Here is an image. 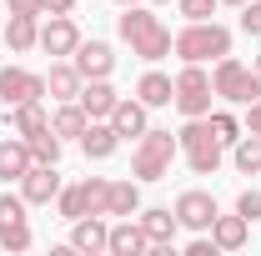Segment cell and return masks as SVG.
<instances>
[{
    "label": "cell",
    "mask_w": 261,
    "mask_h": 256,
    "mask_svg": "<svg viewBox=\"0 0 261 256\" xmlns=\"http://www.w3.org/2000/svg\"><path fill=\"white\" fill-rule=\"evenodd\" d=\"M116 31H121V40L130 45V56H141V61L156 65V61L171 56V25H166L156 10H146V5H121Z\"/></svg>",
    "instance_id": "obj_1"
},
{
    "label": "cell",
    "mask_w": 261,
    "mask_h": 256,
    "mask_svg": "<svg viewBox=\"0 0 261 256\" xmlns=\"http://www.w3.org/2000/svg\"><path fill=\"white\" fill-rule=\"evenodd\" d=\"M171 50L181 56V65H206L231 56V31L221 20H186L181 31L171 35Z\"/></svg>",
    "instance_id": "obj_2"
},
{
    "label": "cell",
    "mask_w": 261,
    "mask_h": 256,
    "mask_svg": "<svg viewBox=\"0 0 261 256\" xmlns=\"http://www.w3.org/2000/svg\"><path fill=\"white\" fill-rule=\"evenodd\" d=\"M176 141H181V156H186V166H191L196 176H216L221 171L226 146H221V136L211 131L206 116H186V126L176 131Z\"/></svg>",
    "instance_id": "obj_3"
},
{
    "label": "cell",
    "mask_w": 261,
    "mask_h": 256,
    "mask_svg": "<svg viewBox=\"0 0 261 256\" xmlns=\"http://www.w3.org/2000/svg\"><path fill=\"white\" fill-rule=\"evenodd\" d=\"M176 156H181V141H176L171 131L151 126L141 141H136V151H130V176H136V181H166Z\"/></svg>",
    "instance_id": "obj_4"
},
{
    "label": "cell",
    "mask_w": 261,
    "mask_h": 256,
    "mask_svg": "<svg viewBox=\"0 0 261 256\" xmlns=\"http://www.w3.org/2000/svg\"><path fill=\"white\" fill-rule=\"evenodd\" d=\"M211 91H216V100H226V106H251V100L261 96V75L246 61L221 56L216 70H211Z\"/></svg>",
    "instance_id": "obj_5"
},
{
    "label": "cell",
    "mask_w": 261,
    "mask_h": 256,
    "mask_svg": "<svg viewBox=\"0 0 261 256\" xmlns=\"http://www.w3.org/2000/svg\"><path fill=\"white\" fill-rule=\"evenodd\" d=\"M171 81H176V96H171V106H176L181 116H211V100H216V91H211V70H206V65H181Z\"/></svg>",
    "instance_id": "obj_6"
},
{
    "label": "cell",
    "mask_w": 261,
    "mask_h": 256,
    "mask_svg": "<svg viewBox=\"0 0 261 256\" xmlns=\"http://www.w3.org/2000/svg\"><path fill=\"white\" fill-rule=\"evenodd\" d=\"M0 100H5V106L45 100V75H40V70H25V65H5V70H0Z\"/></svg>",
    "instance_id": "obj_7"
},
{
    "label": "cell",
    "mask_w": 261,
    "mask_h": 256,
    "mask_svg": "<svg viewBox=\"0 0 261 256\" xmlns=\"http://www.w3.org/2000/svg\"><path fill=\"white\" fill-rule=\"evenodd\" d=\"M136 221L146 226L151 251H156V256H171V241H176V231H181V221H176V211H171V206H141V211H136Z\"/></svg>",
    "instance_id": "obj_8"
},
{
    "label": "cell",
    "mask_w": 261,
    "mask_h": 256,
    "mask_svg": "<svg viewBox=\"0 0 261 256\" xmlns=\"http://www.w3.org/2000/svg\"><path fill=\"white\" fill-rule=\"evenodd\" d=\"M111 246V221L100 216V211H86V216H75L70 221V251H86V256H96Z\"/></svg>",
    "instance_id": "obj_9"
},
{
    "label": "cell",
    "mask_w": 261,
    "mask_h": 256,
    "mask_svg": "<svg viewBox=\"0 0 261 256\" xmlns=\"http://www.w3.org/2000/svg\"><path fill=\"white\" fill-rule=\"evenodd\" d=\"M171 211H176V221L186 226V231H211V221H216V196L211 191H181Z\"/></svg>",
    "instance_id": "obj_10"
},
{
    "label": "cell",
    "mask_w": 261,
    "mask_h": 256,
    "mask_svg": "<svg viewBox=\"0 0 261 256\" xmlns=\"http://www.w3.org/2000/svg\"><path fill=\"white\" fill-rule=\"evenodd\" d=\"M81 40H86V35H81V25H75L70 15H50V20L40 25V50H45V56H61L65 61V56H75Z\"/></svg>",
    "instance_id": "obj_11"
},
{
    "label": "cell",
    "mask_w": 261,
    "mask_h": 256,
    "mask_svg": "<svg viewBox=\"0 0 261 256\" xmlns=\"http://www.w3.org/2000/svg\"><path fill=\"white\" fill-rule=\"evenodd\" d=\"M70 61H75V70H81L86 81H106V75L116 70V50H111V40H81Z\"/></svg>",
    "instance_id": "obj_12"
},
{
    "label": "cell",
    "mask_w": 261,
    "mask_h": 256,
    "mask_svg": "<svg viewBox=\"0 0 261 256\" xmlns=\"http://www.w3.org/2000/svg\"><path fill=\"white\" fill-rule=\"evenodd\" d=\"M15 186H20V196H25L31 206H50V201L61 196V166H31Z\"/></svg>",
    "instance_id": "obj_13"
},
{
    "label": "cell",
    "mask_w": 261,
    "mask_h": 256,
    "mask_svg": "<svg viewBox=\"0 0 261 256\" xmlns=\"http://www.w3.org/2000/svg\"><path fill=\"white\" fill-rule=\"evenodd\" d=\"M111 126H116V136L121 141H141L146 131H151V106L136 96V100H116V111H111Z\"/></svg>",
    "instance_id": "obj_14"
},
{
    "label": "cell",
    "mask_w": 261,
    "mask_h": 256,
    "mask_svg": "<svg viewBox=\"0 0 261 256\" xmlns=\"http://www.w3.org/2000/svg\"><path fill=\"white\" fill-rule=\"evenodd\" d=\"M111 256H141L151 251V236H146V226L136 221V216H116V226H111V246H106Z\"/></svg>",
    "instance_id": "obj_15"
},
{
    "label": "cell",
    "mask_w": 261,
    "mask_h": 256,
    "mask_svg": "<svg viewBox=\"0 0 261 256\" xmlns=\"http://www.w3.org/2000/svg\"><path fill=\"white\" fill-rule=\"evenodd\" d=\"M81 111H86V116H91V121H111V111H116V86H111V75H106V81H86V86H81Z\"/></svg>",
    "instance_id": "obj_16"
},
{
    "label": "cell",
    "mask_w": 261,
    "mask_h": 256,
    "mask_svg": "<svg viewBox=\"0 0 261 256\" xmlns=\"http://www.w3.org/2000/svg\"><path fill=\"white\" fill-rule=\"evenodd\" d=\"M246 236H251V221H246L241 211H231V216L216 211V221H211V241H216V251H241Z\"/></svg>",
    "instance_id": "obj_17"
},
{
    "label": "cell",
    "mask_w": 261,
    "mask_h": 256,
    "mask_svg": "<svg viewBox=\"0 0 261 256\" xmlns=\"http://www.w3.org/2000/svg\"><path fill=\"white\" fill-rule=\"evenodd\" d=\"M81 86H86V75L75 70V61H56L50 70H45V96L50 100H75Z\"/></svg>",
    "instance_id": "obj_18"
},
{
    "label": "cell",
    "mask_w": 261,
    "mask_h": 256,
    "mask_svg": "<svg viewBox=\"0 0 261 256\" xmlns=\"http://www.w3.org/2000/svg\"><path fill=\"white\" fill-rule=\"evenodd\" d=\"M35 161H31V141H10V136H0V181L10 186V181H20L25 171H31Z\"/></svg>",
    "instance_id": "obj_19"
},
{
    "label": "cell",
    "mask_w": 261,
    "mask_h": 256,
    "mask_svg": "<svg viewBox=\"0 0 261 256\" xmlns=\"http://www.w3.org/2000/svg\"><path fill=\"white\" fill-rule=\"evenodd\" d=\"M0 40H5L15 56L35 50V45H40V15H10V20H5V31H0Z\"/></svg>",
    "instance_id": "obj_20"
},
{
    "label": "cell",
    "mask_w": 261,
    "mask_h": 256,
    "mask_svg": "<svg viewBox=\"0 0 261 256\" xmlns=\"http://www.w3.org/2000/svg\"><path fill=\"white\" fill-rule=\"evenodd\" d=\"M91 126V116L81 111V100H56V111H50V131L61 136V141H81Z\"/></svg>",
    "instance_id": "obj_21"
},
{
    "label": "cell",
    "mask_w": 261,
    "mask_h": 256,
    "mask_svg": "<svg viewBox=\"0 0 261 256\" xmlns=\"http://www.w3.org/2000/svg\"><path fill=\"white\" fill-rule=\"evenodd\" d=\"M116 146H121V136H116V126H111V121H91V126H86V136H81L86 161H111V156H116Z\"/></svg>",
    "instance_id": "obj_22"
},
{
    "label": "cell",
    "mask_w": 261,
    "mask_h": 256,
    "mask_svg": "<svg viewBox=\"0 0 261 256\" xmlns=\"http://www.w3.org/2000/svg\"><path fill=\"white\" fill-rule=\"evenodd\" d=\"M50 126V111L40 106V100H20V106H10V136H20V141H31L35 131Z\"/></svg>",
    "instance_id": "obj_23"
},
{
    "label": "cell",
    "mask_w": 261,
    "mask_h": 256,
    "mask_svg": "<svg viewBox=\"0 0 261 256\" xmlns=\"http://www.w3.org/2000/svg\"><path fill=\"white\" fill-rule=\"evenodd\" d=\"M136 96L146 100L151 111H156V106H171V96H176V81H171L166 70H146V75L136 81Z\"/></svg>",
    "instance_id": "obj_24"
},
{
    "label": "cell",
    "mask_w": 261,
    "mask_h": 256,
    "mask_svg": "<svg viewBox=\"0 0 261 256\" xmlns=\"http://www.w3.org/2000/svg\"><path fill=\"white\" fill-rule=\"evenodd\" d=\"M136 211H141V181H111L106 216H136Z\"/></svg>",
    "instance_id": "obj_25"
},
{
    "label": "cell",
    "mask_w": 261,
    "mask_h": 256,
    "mask_svg": "<svg viewBox=\"0 0 261 256\" xmlns=\"http://www.w3.org/2000/svg\"><path fill=\"white\" fill-rule=\"evenodd\" d=\"M231 166H236L241 176H261V136L256 131H246V136L231 146Z\"/></svg>",
    "instance_id": "obj_26"
},
{
    "label": "cell",
    "mask_w": 261,
    "mask_h": 256,
    "mask_svg": "<svg viewBox=\"0 0 261 256\" xmlns=\"http://www.w3.org/2000/svg\"><path fill=\"white\" fill-rule=\"evenodd\" d=\"M61 146H65V141L50 126L35 131V136H31V161H35V166H61Z\"/></svg>",
    "instance_id": "obj_27"
},
{
    "label": "cell",
    "mask_w": 261,
    "mask_h": 256,
    "mask_svg": "<svg viewBox=\"0 0 261 256\" xmlns=\"http://www.w3.org/2000/svg\"><path fill=\"white\" fill-rule=\"evenodd\" d=\"M0 246H5V251H31V246H35L31 221H5V226H0Z\"/></svg>",
    "instance_id": "obj_28"
},
{
    "label": "cell",
    "mask_w": 261,
    "mask_h": 256,
    "mask_svg": "<svg viewBox=\"0 0 261 256\" xmlns=\"http://www.w3.org/2000/svg\"><path fill=\"white\" fill-rule=\"evenodd\" d=\"M206 121H211V131H216V136H221V146H236V141H241V136H246V126H241V121H236V116H231V111H211V116H206Z\"/></svg>",
    "instance_id": "obj_29"
},
{
    "label": "cell",
    "mask_w": 261,
    "mask_h": 256,
    "mask_svg": "<svg viewBox=\"0 0 261 256\" xmlns=\"http://www.w3.org/2000/svg\"><path fill=\"white\" fill-rule=\"evenodd\" d=\"M56 211H61V221H75V216H86V196H81V181H75V186H61V196H56Z\"/></svg>",
    "instance_id": "obj_30"
},
{
    "label": "cell",
    "mask_w": 261,
    "mask_h": 256,
    "mask_svg": "<svg viewBox=\"0 0 261 256\" xmlns=\"http://www.w3.org/2000/svg\"><path fill=\"white\" fill-rule=\"evenodd\" d=\"M81 196H86V211H100V216H106V196H111V181H106V176H86V181H81Z\"/></svg>",
    "instance_id": "obj_31"
},
{
    "label": "cell",
    "mask_w": 261,
    "mask_h": 256,
    "mask_svg": "<svg viewBox=\"0 0 261 256\" xmlns=\"http://www.w3.org/2000/svg\"><path fill=\"white\" fill-rule=\"evenodd\" d=\"M25 211H31V201H25L20 191H0V226L5 221H31Z\"/></svg>",
    "instance_id": "obj_32"
},
{
    "label": "cell",
    "mask_w": 261,
    "mask_h": 256,
    "mask_svg": "<svg viewBox=\"0 0 261 256\" xmlns=\"http://www.w3.org/2000/svg\"><path fill=\"white\" fill-rule=\"evenodd\" d=\"M216 5H221V0H176V10H181L186 20H211Z\"/></svg>",
    "instance_id": "obj_33"
},
{
    "label": "cell",
    "mask_w": 261,
    "mask_h": 256,
    "mask_svg": "<svg viewBox=\"0 0 261 256\" xmlns=\"http://www.w3.org/2000/svg\"><path fill=\"white\" fill-rule=\"evenodd\" d=\"M236 211H241L246 221H261V191L256 186H246V191L236 196Z\"/></svg>",
    "instance_id": "obj_34"
},
{
    "label": "cell",
    "mask_w": 261,
    "mask_h": 256,
    "mask_svg": "<svg viewBox=\"0 0 261 256\" xmlns=\"http://www.w3.org/2000/svg\"><path fill=\"white\" fill-rule=\"evenodd\" d=\"M241 31L261 35V0H246V5H241Z\"/></svg>",
    "instance_id": "obj_35"
},
{
    "label": "cell",
    "mask_w": 261,
    "mask_h": 256,
    "mask_svg": "<svg viewBox=\"0 0 261 256\" xmlns=\"http://www.w3.org/2000/svg\"><path fill=\"white\" fill-rule=\"evenodd\" d=\"M75 0H40V15H70Z\"/></svg>",
    "instance_id": "obj_36"
},
{
    "label": "cell",
    "mask_w": 261,
    "mask_h": 256,
    "mask_svg": "<svg viewBox=\"0 0 261 256\" xmlns=\"http://www.w3.org/2000/svg\"><path fill=\"white\" fill-rule=\"evenodd\" d=\"M241 126H246V131H256V136H261V96L251 100V106H246V121H241Z\"/></svg>",
    "instance_id": "obj_37"
},
{
    "label": "cell",
    "mask_w": 261,
    "mask_h": 256,
    "mask_svg": "<svg viewBox=\"0 0 261 256\" xmlns=\"http://www.w3.org/2000/svg\"><path fill=\"white\" fill-rule=\"evenodd\" d=\"M10 15H40V0H10Z\"/></svg>",
    "instance_id": "obj_38"
},
{
    "label": "cell",
    "mask_w": 261,
    "mask_h": 256,
    "mask_svg": "<svg viewBox=\"0 0 261 256\" xmlns=\"http://www.w3.org/2000/svg\"><path fill=\"white\" fill-rule=\"evenodd\" d=\"M221 5H236V10H241V5H246V0H221Z\"/></svg>",
    "instance_id": "obj_39"
},
{
    "label": "cell",
    "mask_w": 261,
    "mask_h": 256,
    "mask_svg": "<svg viewBox=\"0 0 261 256\" xmlns=\"http://www.w3.org/2000/svg\"><path fill=\"white\" fill-rule=\"evenodd\" d=\"M111 5H141V0H111Z\"/></svg>",
    "instance_id": "obj_40"
},
{
    "label": "cell",
    "mask_w": 261,
    "mask_h": 256,
    "mask_svg": "<svg viewBox=\"0 0 261 256\" xmlns=\"http://www.w3.org/2000/svg\"><path fill=\"white\" fill-rule=\"evenodd\" d=\"M251 70H256V75H261V56H256V61H251Z\"/></svg>",
    "instance_id": "obj_41"
},
{
    "label": "cell",
    "mask_w": 261,
    "mask_h": 256,
    "mask_svg": "<svg viewBox=\"0 0 261 256\" xmlns=\"http://www.w3.org/2000/svg\"><path fill=\"white\" fill-rule=\"evenodd\" d=\"M151 5H176V0H151Z\"/></svg>",
    "instance_id": "obj_42"
}]
</instances>
